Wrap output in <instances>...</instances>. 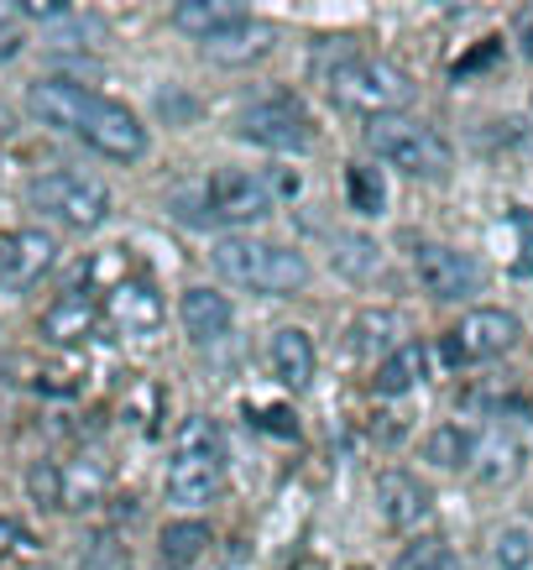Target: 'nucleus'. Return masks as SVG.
<instances>
[{
  "label": "nucleus",
  "mask_w": 533,
  "mask_h": 570,
  "mask_svg": "<svg viewBox=\"0 0 533 570\" xmlns=\"http://www.w3.org/2000/svg\"><path fill=\"white\" fill-rule=\"evenodd\" d=\"M89 330H95V304H89V294H63L52 298L48 314H42V341L48 346H79Z\"/></svg>",
  "instance_id": "18"
},
{
  "label": "nucleus",
  "mask_w": 533,
  "mask_h": 570,
  "mask_svg": "<svg viewBox=\"0 0 533 570\" xmlns=\"http://www.w3.org/2000/svg\"><path fill=\"white\" fill-rule=\"evenodd\" d=\"M329 267H335L345 283H366V277L382 267V252L372 236H340L335 252H329Z\"/></svg>",
  "instance_id": "25"
},
{
  "label": "nucleus",
  "mask_w": 533,
  "mask_h": 570,
  "mask_svg": "<svg viewBox=\"0 0 533 570\" xmlns=\"http://www.w3.org/2000/svg\"><path fill=\"white\" fill-rule=\"evenodd\" d=\"M497 58H502V42H497V37H486L482 48H471V52H465V58H461V63H455V79H471V73H486V69H492V63H497Z\"/></svg>",
  "instance_id": "34"
},
{
  "label": "nucleus",
  "mask_w": 533,
  "mask_h": 570,
  "mask_svg": "<svg viewBox=\"0 0 533 570\" xmlns=\"http://www.w3.org/2000/svg\"><path fill=\"white\" fill-rule=\"evenodd\" d=\"M209 550V523L205 519H172L162 534H157V554L168 570H189L199 554Z\"/></svg>",
  "instance_id": "20"
},
{
  "label": "nucleus",
  "mask_w": 533,
  "mask_h": 570,
  "mask_svg": "<svg viewBox=\"0 0 533 570\" xmlns=\"http://www.w3.org/2000/svg\"><path fill=\"white\" fill-rule=\"evenodd\" d=\"M32 539H27V529H21L17 519H0V554H17V550H27Z\"/></svg>",
  "instance_id": "36"
},
{
  "label": "nucleus",
  "mask_w": 533,
  "mask_h": 570,
  "mask_svg": "<svg viewBox=\"0 0 533 570\" xmlns=\"http://www.w3.org/2000/svg\"><path fill=\"white\" fill-rule=\"evenodd\" d=\"M105 314H110V320H116L121 330H131V335H152V330L162 325V298H157L152 283L126 277V283H116V288H110V298H105Z\"/></svg>",
  "instance_id": "15"
},
{
  "label": "nucleus",
  "mask_w": 533,
  "mask_h": 570,
  "mask_svg": "<svg viewBox=\"0 0 533 570\" xmlns=\"http://www.w3.org/2000/svg\"><path fill=\"white\" fill-rule=\"evenodd\" d=\"M236 137H246L251 147H267V153H309L314 147V121L293 95L273 89V95H257V100L241 105Z\"/></svg>",
  "instance_id": "6"
},
{
  "label": "nucleus",
  "mask_w": 533,
  "mask_h": 570,
  "mask_svg": "<svg viewBox=\"0 0 533 570\" xmlns=\"http://www.w3.org/2000/svg\"><path fill=\"white\" fill-rule=\"evenodd\" d=\"M413 277H418V288L440 304H461L482 288V267L476 257H465L455 246H440V242H424L413 246Z\"/></svg>",
  "instance_id": "8"
},
{
  "label": "nucleus",
  "mask_w": 533,
  "mask_h": 570,
  "mask_svg": "<svg viewBox=\"0 0 533 570\" xmlns=\"http://www.w3.org/2000/svg\"><path fill=\"white\" fill-rule=\"evenodd\" d=\"M471 455H476V434L465 430V424H434V430L424 434V461H430V466L465 471Z\"/></svg>",
  "instance_id": "21"
},
{
  "label": "nucleus",
  "mask_w": 533,
  "mask_h": 570,
  "mask_svg": "<svg viewBox=\"0 0 533 570\" xmlns=\"http://www.w3.org/2000/svg\"><path fill=\"white\" fill-rule=\"evenodd\" d=\"M21 17L27 21H58V27H63V21L73 17V6H58V0H27Z\"/></svg>",
  "instance_id": "35"
},
{
  "label": "nucleus",
  "mask_w": 533,
  "mask_h": 570,
  "mask_svg": "<svg viewBox=\"0 0 533 570\" xmlns=\"http://www.w3.org/2000/svg\"><path fill=\"white\" fill-rule=\"evenodd\" d=\"M345 194H351L356 215H382L387 209V184H382L377 163H351L345 168Z\"/></svg>",
  "instance_id": "26"
},
{
  "label": "nucleus",
  "mask_w": 533,
  "mask_h": 570,
  "mask_svg": "<svg viewBox=\"0 0 533 570\" xmlns=\"http://www.w3.org/2000/svg\"><path fill=\"white\" fill-rule=\"evenodd\" d=\"M105 492V471L95 461H79V466L63 471V508H95Z\"/></svg>",
  "instance_id": "27"
},
{
  "label": "nucleus",
  "mask_w": 533,
  "mask_h": 570,
  "mask_svg": "<svg viewBox=\"0 0 533 570\" xmlns=\"http://www.w3.org/2000/svg\"><path fill=\"white\" fill-rule=\"evenodd\" d=\"M513 32H517V48H523V58L533 63V6H523V11H517Z\"/></svg>",
  "instance_id": "38"
},
{
  "label": "nucleus",
  "mask_w": 533,
  "mask_h": 570,
  "mask_svg": "<svg viewBox=\"0 0 533 570\" xmlns=\"http://www.w3.org/2000/svg\"><path fill=\"white\" fill-rule=\"evenodd\" d=\"M215 273L241 283L251 294H298L309 283V257L293 252V246H273V242H251V236H225L215 252Z\"/></svg>",
  "instance_id": "2"
},
{
  "label": "nucleus",
  "mask_w": 533,
  "mask_h": 570,
  "mask_svg": "<svg viewBox=\"0 0 533 570\" xmlns=\"http://www.w3.org/2000/svg\"><path fill=\"white\" fill-rule=\"evenodd\" d=\"M351 570H366V566H351Z\"/></svg>",
  "instance_id": "41"
},
{
  "label": "nucleus",
  "mask_w": 533,
  "mask_h": 570,
  "mask_svg": "<svg viewBox=\"0 0 533 570\" xmlns=\"http://www.w3.org/2000/svg\"><path fill=\"white\" fill-rule=\"evenodd\" d=\"M58 262V236L48 230H11L6 242H0V288H11V294H27L32 283L48 277V267Z\"/></svg>",
  "instance_id": "9"
},
{
  "label": "nucleus",
  "mask_w": 533,
  "mask_h": 570,
  "mask_svg": "<svg viewBox=\"0 0 533 570\" xmlns=\"http://www.w3.org/2000/svg\"><path fill=\"white\" fill-rule=\"evenodd\" d=\"M393 570H455V554H450V544L440 534L418 539V544H408V550L397 554Z\"/></svg>",
  "instance_id": "29"
},
{
  "label": "nucleus",
  "mask_w": 533,
  "mask_h": 570,
  "mask_svg": "<svg viewBox=\"0 0 533 570\" xmlns=\"http://www.w3.org/2000/svg\"><path fill=\"white\" fill-rule=\"evenodd\" d=\"M230 298L220 288H189V294L178 298V320H184V335L209 346V341H220L225 330H230Z\"/></svg>",
  "instance_id": "17"
},
{
  "label": "nucleus",
  "mask_w": 533,
  "mask_h": 570,
  "mask_svg": "<svg viewBox=\"0 0 533 570\" xmlns=\"http://www.w3.org/2000/svg\"><path fill=\"white\" fill-rule=\"evenodd\" d=\"M267 178V189H277L273 199H293V194H298V174H293V168H277V174H261Z\"/></svg>",
  "instance_id": "37"
},
{
  "label": "nucleus",
  "mask_w": 533,
  "mask_h": 570,
  "mask_svg": "<svg viewBox=\"0 0 533 570\" xmlns=\"http://www.w3.org/2000/svg\"><path fill=\"white\" fill-rule=\"evenodd\" d=\"M162 492L178 508H205V502L220 498V461H199V455H172L168 476H162Z\"/></svg>",
  "instance_id": "14"
},
{
  "label": "nucleus",
  "mask_w": 533,
  "mask_h": 570,
  "mask_svg": "<svg viewBox=\"0 0 533 570\" xmlns=\"http://www.w3.org/2000/svg\"><path fill=\"white\" fill-rule=\"evenodd\" d=\"M27 110L42 126H58V131H69V137H79L85 147H95L105 157H116V163H141L152 153V137L137 121V110L105 100L100 89L73 85V79H37L27 89Z\"/></svg>",
  "instance_id": "1"
},
{
  "label": "nucleus",
  "mask_w": 533,
  "mask_h": 570,
  "mask_svg": "<svg viewBox=\"0 0 533 570\" xmlns=\"http://www.w3.org/2000/svg\"><path fill=\"white\" fill-rule=\"evenodd\" d=\"M517 335H523V325H517L513 309H471L461 320V330H455L465 362H492V356L517 346Z\"/></svg>",
  "instance_id": "10"
},
{
  "label": "nucleus",
  "mask_w": 533,
  "mask_h": 570,
  "mask_svg": "<svg viewBox=\"0 0 533 570\" xmlns=\"http://www.w3.org/2000/svg\"><path fill=\"white\" fill-rule=\"evenodd\" d=\"M273 42H277L273 27L251 17V21H241L236 32H225L220 42H209V58H215V63H230V69H236V63H251V58H261V52L273 48Z\"/></svg>",
  "instance_id": "23"
},
{
  "label": "nucleus",
  "mask_w": 533,
  "mask_h": 570,
  "mask_svg": "<svg viewBox=\"0 0 533 570\" xmlns=\"http://www.w3.org/2000/svg\"><path fill=\"white\" fill-rule=\"evenodd\" d=\"M377 513L393 529H418V523L430 519V487L418 482L413 471L387 466L377 476Z\"/></svg>",
  "instance_id": "11"
},
{
  "label": "nucleus",
  "mask_w": 533,
  "mask_h": 570,
  "mask_svg": "<svg viewBox=\"0 0 533 570\" xmlns=\"http://www.w3.org/2000/svg\"><path fill=\"white\" fill-rule=\"evenodd\" d=\"M507 225L517 230V257H513V277H533V209H507Z\"/></svg>",
  "instance_id": "30"
},
{
  "label": "nucleus",
  "mask_w": 533,
  "mask_h": 570,
  "mask_svg": "<svg viewBox=\"0 0 533 570\" xmlns=\"http://www.w3.org/2000/svg\"><path fill=\"white\" fill-rule=\"evenodd\" d=\"M424 362H430V351L418 346V341L397 346L393 356H382V362H377L372 393H377V397H403V393H413V387H418V377H424Z\"/></svg>",
  "instance_id": "19"
},
{
  "label": "nucleus",
  "mask_w": 533,
  "mask_h": 570,
  "mask_svg": "<svg viewBox=\"0 0 533 570\" xmlns=\"http://www.w3.org/2000/svg\"><path fill=\"white\" fill-rule=\"evenodd\" d=\"M172 455H199V461H225V434L209 414H194L172 434Z\"/></svg>",
  "instance_id": "24"
},
{
  "label": "nucleus",
  "mask_w": 533,
  "mask_h": 570,
  "mask_svg": "<svg viewBox=\"0 0 533 570\" xmlns=\"http://www.w3.org/2000/svg\"><path fill=\"white\" fill-rule=\"evenodd\" d=\"M440 366H450V372H461V366H465V351H461V341H455V335H445V341H440Z\"/></svg>",
  "instance_id": "39"
},
{
  "label": "nucleus",
  "mask_w": 533,
  "mask_h": 570,
  "mask_svg": "<svg viewBox=\"0 0 533 570\" xmlns=\"http://www.w3.org/2000/svg\"><path fill=\"white\" fill-rule=\"evenodd\" d=\"M492 560H497V570H529L533 566V534L523 523H507L497 534V544H492Z\"/></svg>",
  "instance_id": "28"
},
{
  "label": "nucleus",
  "mask_w": 533,
  "mask_h": 570,
  "mask_svg": "<svg viewBox=\"0 0 533 570\" xmlns=\"http://www.w3.org/2000/svg\"><path fill=\"white\" fill-rule=\"evenodd\" d=\"M0 178H6V157H0Z\"/></svg>",
  "instance_id": "40"
},
{
  "label": "nucleus",
  "mask_w": 533,
  "mask_h": 570,
  "mask_svg": "<svg viewBox=\"0 0 533 570\" xmlns=\"http://www.w3.org/2000/svg\"><path fill=\"white\" fill-rule=\"evenodd\" d=\"M351 351H356V356H366V362L393 356V351H397V314L393 309L356 314V325H351Z\"/></svg>",
  "instance_id": "22"
},
{
  "label": "nucleus",
  "mask_w": 533,
  "mask_h": 570,
  "mask_svg": "<svg viewBox=\"0 0 533 570\" xmlns=\"http://www.w3.org/2000/svg\"><path fill=\"white\" fill-rule=\"evenodd\" d=\"M325 79L329 100L345 110H362V116H393L397 105L413 100V79L387 58H345Z\"/></svg>",
  "instance_id": "4"
},
{
  "label": "nucleus",
  "mask_w": 533,
  "mask_h": 570,
  "mask_svg": "<svg viewBox=\"0 0 533 570\" xmlns=\"http://www.w3.org/2000/svg\"><path fill=\"white\" fill-rule=\"evenodd\" d=\"M168 21L178 27L184 37H199V42H220L225 32H236L241 21H251L246 6H225V0H178L168 11Z\"/></svg>",
  "instance_id": "12"
},
{
  "label": "nucleus",
  "mask_w": 533,
  "mask_h": 570,
  "mask_svg": "<svg viewBox=\"0 0 533 570\" xmlns=\"http://www.w3.org/2000/svg\"><path fill=\"white\" fill-rule=\"evenodd\" d=\"M21 42H27V27H21V6H6V0H0V58H17Z\"/></svg>",
  "instance_id": "33"
},
{
  "label": "nucleus",
  "mask_w": 533,
  "mask_h": 570,
  "mask_svg": "<svg viewBox=\"0 0 533 570\" xmlns=\"http://www.w3.org/2000/svg\"><path fill=\"white\" fill-rule=\"evenodd\" d=\"M205 209L220 225H257L273 215V189L251 168H220L205 184Z\"/></svg>",
  "instance_id": "7"
},
{
  "label": "nucleus",
  "mask_w": 533,
  "mask_h": 570,
  "mask_svg": "<svg viewBox=\"0 0 533 570\" xmlns=\"http://www.w3.org/2000/svg\"><path fill=\"white\" fill-rule=\"evenodd\" d=\"M267 362H273V377L283 382V387L304 393V387L314 382V341H309V330L283 325L273 335V346H267Z\"/></svg>",
  "instance_id": "16"
},
{
  "label": "nucleus",
  "mask_w": 533,
  "mask_h": 570,
  "mask_svg": "<svg viewBox=\"0 0 533 570\" xmlns=\"http://www.w3.org/2000/svg\"><path fill=\"white\" fill-rule=\"evenodd\" d=\"M32 209L52 215V220L69 225V230H100L105 215H110V189L95 174L52 168V174L32 178Z\"/></svg>",
  "instance_id": "5"
},
{
  "label": "nucleus",
  "mask_w": 533,
  "mask_h": 570,
  "mask_svg": "<svg viewBox=\"0 0 533 570\" xmlns=\"http://www.w3.org/2000/svg\"><path fill=\"white\" fill-rule=\"evenodd\" d=\"M366 147L408 178H445L450 174V141L440 137L434 126L403 116V110L372 116V121H366Z\"/></svg>",
  "instance_id": "3"
},
{
  "label": "nucleus",
  "mask_w": 533,
  "mask_h": 570,
  "mask_svg": "<svg viewBox=\"0 0 533 570\" xmlns=\"http://www.w3.org/2000/svg\"><path fill=\"white\" fill-rule=\"evenodd\" d=\"M523 466H529V450H523V440L507 430H492L476 440V455H471V471H476V482L482 487H513L517 476H523Z\"/></svg>",
  "instance_id": "13"
},
{
  "label": "nucleus",
  "mask_w": 533,
  "mask_h": 570,
  "mask_svg": "<svg viewBox=\"0 0 533 570\" xmlns=\"http://www.w3.org/2000/svg\"><path fill=\"white\" fill-rule=\"evenodd\" d=\"M27 492L37 508H63V471L58 466H32L27 471Z\"/></svg>",
  "instance_id": "31"
},
{
  "label": "nucleus",
  "mask_w": 533,
  "mask_h": 570,
  "mask_svg": "<svg viewBox=\"0 0 533 570\" xmlns=\"http://www.w3.org/2000/svg\"><path fill=\"white\" fill-rule=\"evenodd\" d=\"M85 570H131V554H126L110 534H100L95 539V550L85 554Z\"/></svg>",
  "instance_id": "32"
}]
</instances>
